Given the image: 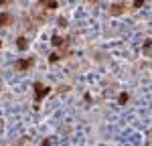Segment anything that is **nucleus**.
I'll list each match as a JSON object with an SVG mask.
<instances>
[{
	"mask_svg": "<svg viewBox=\"0 0 152 146\" xmlns=\"http://www.w3.org/2000/svg\"><path fill=\"white\" fill-rule=\"evenodd\" d=\"M33 87H35V99H37V101H41L43 97L51 92V87H49V85H45V83H41V81H37Z\"/></svg>",
	"mask_w": 152,
	"mask_h": 146,
	"instance_id": "nucleus-1",
	"label": "nucleus"
},
{
	"mask_svg": "<svg viewBox=\"0 0 152 146\" xmlns=\"http://www.w3.org/2000/svg\"><path fill=\"white\" fill-rule=\"evenodd\" d=\"M33 65V59H18L16 61V69L18 71H25V69H29Z\"/></svg>",
	"mask_w": 152,
	"mask_h": 146,
	"instance_id": "nucleus-2",
	"label": "nucleus"
},
{
	"mask_svg": "<svg viewBox=\"0 0 152 146\" xmlns=\"http://www.w3.org/2000/svg\"><path fill=\"white\" fill-rule=\"evenodd\" d=\"M126 10V4H114L112 8H110V14H114V16H118V14H122Z\"/></svg>",
	"mask_w": 152,
	"mask_h": 146,
	"instance_id": "nucleus-3",
	"label": "nucleus"
},
{
	"mask_svg": "<svg viewBox=\"0 0 152 146\" xmlns=\"http://www.w3.org/2000/svg\"><path fill=\"white\" fill-rule=\"evenodd\" d=\"M16 47L20 49V51H25V49L29 47V39H27V37H18V39H16Z\"/></svg>",
	"mask_w": 152,
	"mask_h": 146,
	"instance_id": "nucleus-4",
	"label": "nucleus"
},
{
	"mask_svg": "<svg viewBox=\"0 0 152 146\" xmlns=\"http://www.w3.org/2000/svg\"><path fill=\"white\" fill-rule=\"evenodd\" d=\"M39 4H41V6H47L49 10H55V8H57V0H41Z\"/></svg>",
	"mask_w": 152,
	"mask_h": 146,
	"instance_id": "nucleus-5",
	"label": "nucleus"
},
{
	"mask_svg": "<svg viewBox=\"0 0 152 146\" xmlns=\"http://www.w3.org/2000/svg\"><path fill=\"white\" fill-rule=\"evenodd\" d=\"M8 20H10V14H8V12H2V14H0V29H2V27H6V22H8Z\"/></svg>",
	"mask_w": 152,
	"mask_h": 146,
	"instance_id": "nucleus-6",
	"label": "nucleus"
},
{
	"mask_svg": "<svg viewBox=\"0 0 152 146\" xmlns=\"http://www.w3.org/2000/svg\"><path fill=\"white\" fill-rule=\"evenodd\" d=\"M63 41H65V39H61L59 35H55V37H53V45H55V47H61V45H63Z\"/></svg>",
	"mask_w": 152,
	"mask_h": 146,
	"instance_id": "nucleus-7",
	"label": "nucleus"
},
{
	"mask_svg": "<svg viewBox=\"0 0 152 146\" xmlns=\"http://www.w3.org/2000/svg\"><path fill=\"white\" fill-rule=\"evenodd\" d=\"M49 59H51V63H57L61 57H59V53H51V57H49Z\"/></svg>",
	"mask_w": 152,
	"mask_h": 146,
	"instance_id": "nucleus-8",
	"label": "nucleus"
},
{
	"mask_svg": "<svg viewBox=\"0 0 152 146\" xmlns=\"http://www.w3.org/2000/svg\"><path fill=\"white\" fill-rule=\"evenodd\" d=\"M118 101H120V103H126V101H128V94H120Z\"/></svg>",
	"mask_w": 152,
	"mask_h": 146,
	"instance_id": "nucleus-9",
	"label": "nucleus"
},
{
	"mask_svg": "<svg viewBox=\"0 0 152 146\" xmlns=\"http://www.w3.org/2000/svg\"><path fill=\"white\" fill-rule=\"evenodd\" d=\"M140 6H144V0H134V8H140Z\"/></svg>",
	"mask_w": 152,
	"mask_h": 146,
	"instance_id": "nucleus-10",
	"label": "nucleus"
},
{
	"mask_svg": "<svg viewBox=\"0 0 152 146\" xmlns=\"http://www.w3.org/2000/svg\"><path fill=\"white\" fill-rule=\"evenodd\" d=\"M4 2H6V0H0V4H4Z\"/></svg>",
	"mask_w": 152,
	"mask_h": 146,
	"instance_id": "nucleus-11",
	"label": "nucleus"
},
{
	"mask_svg": "<svg viewBox=\"0 0 152 146\" xmlns=\"http://www.w3.org/2000/svg\"><path fill=\"white\" fill-rule=\"evenodd\" d=\"M0 47H2V41H0Z\"/></svg>",
	"mask_w": 152,
	"mask_h": 146,
	"instance_id": "nucleus-12",
	"label": "nucleus"
}]
</instances>
